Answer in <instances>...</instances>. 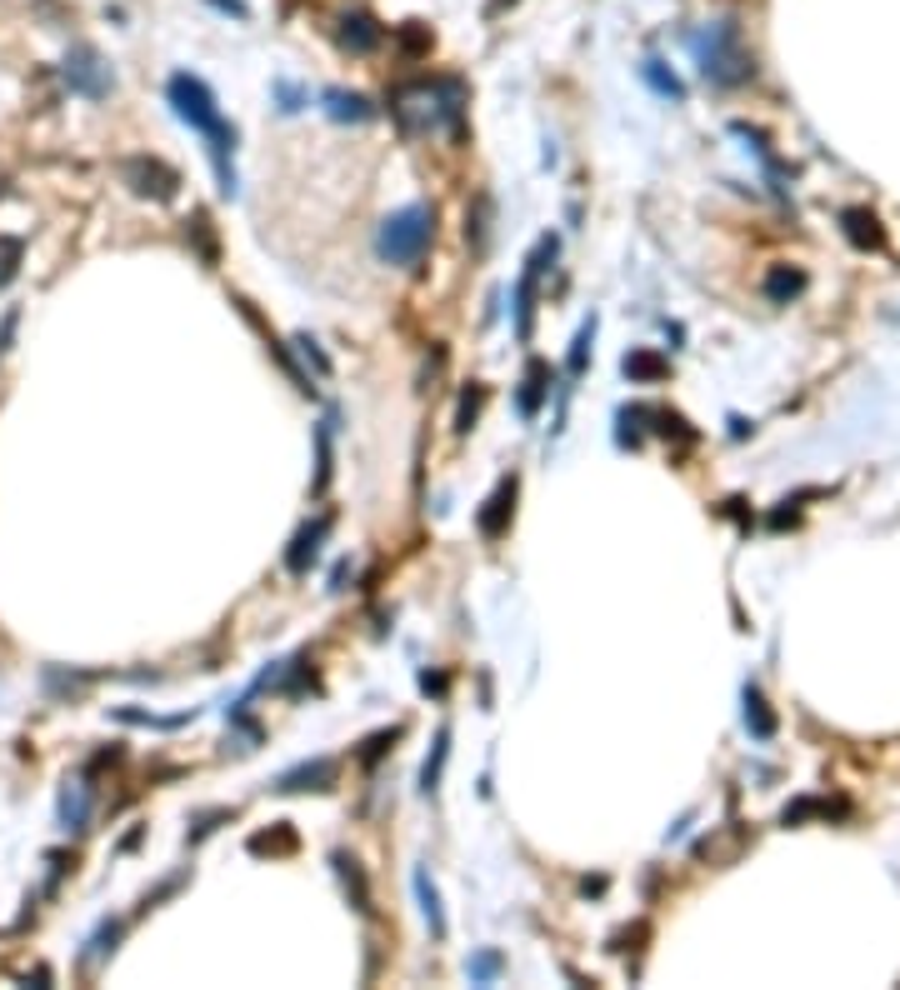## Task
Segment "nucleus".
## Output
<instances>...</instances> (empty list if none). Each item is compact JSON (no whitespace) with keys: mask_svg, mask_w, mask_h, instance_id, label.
<instances>
[{"mask_svg":"<svg viewBox=\"0 0 900 990\" xmlns=\"http://www.w3.org/2000/svg\"><path fill=\"white\" fill-rule=\"evenodd\" d=\"M20 256H26V246L16 236H0V290L20 276Z\"/></svg>","mask_w":900,"mask_h":990,"instance_id":"bb28decb","label":"nucleus"},{"mask_svg":"<svg viewBox=\"0 0 900 990\" xmlns=\"http://www.w3.org/2000/svg\"><path fill=\"white\" fill-rule=\"evenodd\" d=\"M446 756H450V730L440 726V730H436V746H430L426 766H420V790H426V796H436V790H440V776H446Z\"/></svg>","mask_w":900,"mask_h":990,"instance_id":"aec40b11","label":"nucleus"},{"mask_svg":"<svg viewBox=\"0 0 900 990\" xmlns=\"http://www.w3.org/2000/svg\"><path fill=\"white\" fill-rule=\"evenodd\" d=\"M116 940H120V920H106V926L90 936V950H86V960H106L110 950H116Z\"/></svg>","mask_w":900,"mask_h":990,"instance_id":"c756f323","label":"nucleus"},{"mask_svg":"<svg viewBox=\"0 0 900 990\" xmlns=\"http://www.w3.org/2000/svg\"><path fill=\"white\" fill-rule=\"evenodd\" d=\"M556 250H560V240L556 236H540V246L530 250V260H526V270H520V280H516V336L520 340H530V326H536V280H540V270L556 260Z\"/></svg>","mask_w":900,"mask_h":990,"instance_id":"0eeeda50","label":"nucleus"},{"mask_svg":"<svg viewBox=\"0 0 900 990\" xmlns=\"http://www.w3.org/2000/svg\"><path fill=\"white\" fill-rule=\"evenodd\" d=\"M840 230H846V240L856 250H880V246H886V230H880L876 210H866V206L840 210Z\"/></svg>","mask_w":900,"mask_h":990,"instance_id":"4468645a","label":"nucleus"},{"mask_svg":"<svg viewBox=\"0 0 900 990\" xmlns=\"http://www.w3.org/2000/svg\"><path fill=\"white\" fill-rule=\"evenodd\" d=\"M330 866H336V876H340V886H346V896H350V906L360 910V916H370V880H366V870H360V860L356 856H346V850H336L330 856Z\"/></svg>","mask_w":900,"mask_h":990,"instance_id":"dca6fc26","label":"nucleus"},{"mask_svg":"<svg viewBox=\"0 0 900 990\" xmlns=\"http://www.w3.org/2000/svg\"><path fill=\"white\" fill-rule=\"evenodd\" d=\"M336 776H340L336 760H306V766L280 770L270 790H280V796H296V790H330V786H336Z\"/></svg>","mask_w":900,"mask_h":990,"instance_id":"1a4fd4ad","label":"nucleus"},{"mask_svg":"<svg viewBox=\"0 0 900 990\" xmlns=\"http://www.w3.org/2000/svg\"><path fill=\"white\" fill-rule=\"evenodd\" d=\"M640 80H646V86L656 90L660 100H676V106H680V100H686V80H680L676 70H670L666 60H656V56H650V60H640Z\"/></svg>","mask_w":900,"mask_h":990,"instance_id":"f3484780","label":"nucleus"},{"mask_svg":"<svg viewBox=\"0 0 900 990\" xmlns=\"http://www.w3.org/2000/svg\"><path fill=\"white\" fill-rule=\"evenodd\" d=\"M590 340H596V316H586V320H580L576 340H570V360H566V370H570V376H580V370H586V360H590Z\"/></svg>","mask_w":900,"mask_h":990,"instance_id":"393cba45","label":"nucleus"},{"mask_svg":"<svg viewBox=\"0 0 900 990\" xmlns=\"http://www.w3.org/2000/svg\"><path fill=\"white\" fill-rule=\"evenodd\" d=\"M516 490H520V480H516V476H506L496 490H490L486 510H480V536H486V540H500V536H506L510 516H516Z\"/></svg>","mask_w":900,"mask_h":990,"instance_id":"9d476101","label":"nucleus"},{"mask_svg":"<svg viewBox=\"0 0 900 990\" xmlns=\"http://www.w3.org/2000/svg\"><path fill=\"white\" fill-rule=\"evenodd\" d=\"M396 740H400V726H390V730H380V736H370L366 750H360V760H366V766H370V760H380V756H386V746H396Z\"/></svg>","mask_w":900,"mask_h":990,"instance_id":"2f4dec72","label":"nucleus"},{"mask_svg":"<svg viewBox=\"0 0 900 990\" xmlns=\"http://www.w3.org/2000/svg\"><path fill=\"white\" fill-rule=\"evenodd\" d=\"M60 830H66V836L90 830V786L80 776L60 786Z\"/></svg>","mask_w":900,"mask_h":990,"instance_id":"ddd939ff","label":"nucleus"},{"mask_svg":"<svg viewBox=\"0 0 900 990\" xmlns=\"http://www.w3.org/2000/svg\"><path fill=\"white\" fill-rule=\"evenodd\" d=\"M430 240H436V206L416 200V206H400L396 216L380 220L376 256L386 260V266H420L426 250H430Z\"/></svg>","mask_w":900,"mask_h":990,"instance_id":"20e7f679","label":"nucleus"},{"mask_svg":"<svg viewBox=\"0 0 900 990\" xmlns=\"http://www.w3.org/2000/svg\"><path fill=\"white\" fill-rule=\"evenodd\" d=\"M276 100H280V110H286V116H296V110L310 106V96H306L300 86H290V80H276Z\"/></svg>","mask_w":900,"mask_h":990,"instance_id":"7c9ffc66","label":"nucleus"},{"mask_svg":"<svg viewBox=\"0 0 900 990\" xmlns=\"http://www.w3.org/2000/svg\"><path fill=\"white\" fill-rule=\"evenodd\" d=\"M336 40L350 56H370V50H380V40H386V26H380L370 10H346V16L336 20Z\"/></svg>","mask_w":900,"mask_h":990,"instance_id":"6e6552de","label":"nucleus"},{"mask_svg":"<svg viewBox=\"0 0 900 990\" xmlns=\"http://www.w3.org/2000/svg\"><path fill=\"white\" fill-rule=\"evenodd\" d=\"M166 100H170V110H176V120H186V126L206 140V156H210V166H216L220 196H236V166H230V156H236V126L220 116L216 90L200 76H190V70H176V76L166 80Z\"/></svg>","mask_w":900,"mask_h":990,"instance_id":"f257e3e1","label":"nucleus"},{"mask_svg":"<svg viewBox=\"0 0 900 990\" xmlns=\"http://www.w3.org/2000/svg\"><path fill=\"white\" fill-rule=\"evenodd\" d=\"M800 290H806V276H800V270H790V266H776V270L766 276V296L776 300V306H790Z\"/></svg>","mask_w":900,"mask_h":990,"instance_id":"5701e85b","label":"nucleus"},{"mask_svg":"<svg viewBox=\"0 0 900 990\" xmlns=\"http://www.w3.org/2000/svg\"><path fill=\"white\" fill-rule=\"evenodd\" d=\"M500 966H506V960H500V950H476V956L466 960L470 986H490V980L500 976Z\"/></svg>","mask_w":900,"mask_h":990,"instance_id":"b1692460","label":"nucleus"},{"mask_svg":"<svg viewBox=\"0 0 900 990\" xmlns=\"http://www.w3.org/2000/svg\"><path fill=\"white\" fill-rule=\"evenodd\" d=\"M330 430H336V416H326L320 420V430H316V496H326V486H330V470H336V450H330Z\"/></svg>","mask_w":900,"mask_h":990,"instance_id":"412c9836","label":"nucleus"},{"mask_svg":"<svg viewBox=\"0 0 900 990\" xmlns=\"http://www.w3.org/2000/svg\"><path fill=\"white\" fill-rule=\"evenodd\" d=\"M66 86H70V96H86V100H106L110 90H116V70L106 66V56H100L96 46H70L66 50Z\"/></svg>","mask_w":900,"mask_h":990,"instance_id":"39448f33","label":"nucleus"},{"mask_svg":"<svg viewBox=\"0 0 900 990\" xmlns=\"http://www.w3.org/2000/svg\"><path fill=\"white\" fill-rule=\"evenodd\" d=\"M220 820H230V810H206V816H196V826H190V840H206L210 830L220 826Z\"/></svg>","mask_w":900,"mask_h":990,"instance_id":"473e14b6","label":"nucleus"},{"mask_svg":"<svg viewBox=\"0 0 900 990\" xmlns=\"http://www.w3.org/2000/svg\"><path fill=\"white\" fill-rule=\"evenodd\" d=\"M546 396H550V360L530 356V360H526V376H520V390H516V410H520L526 420H536L540 406H546Z\"/></svg>","mask_w":900,"mask_h":990,"instance_id":"9b49d317","label":"nucleus"},{"mask_svg":"<svg viewBox=\"0 0 900 990\" xmlns=\"http://www.w3.org/2000/svg\"><path fill=\"white\" fill-rule=\"evenodd\" d=\"M120 180H126L130 196H140V200H176L180 196V170L156 156L120 160Z\"/></svg>","mask_w":900,"mask_h":990,"instance_id":"423d86ee","label":"nucleus"},{"mask_svg":"<svg viewBox=\"0 0 900 990\" xmlns=\"http://www.w3.org/2000/svg\"><path fill=\"white\" fill-rule=\"evenodd\" d=\"M620 370H626L630 386H640V380H666V356H656V350H626V360H620Z\"/></svg>","mask_w":900,"mask_h":990,"instance_id":"6ab92c4d","label":"nucleus"},{"mask_svg":"<svg viewBox=\"0 0 900 990\" xmlns=\"http://www.w3.org/2000/svg\"><path fill=\"white\" fill-rule=\"evenodd\" d=\"M410 886H416V900H420V916H426V926H430V936L436 940H446V910H440V890H436V880L426 876V870H416V880H410Z\"/></svg>","mask_w":900,"mask_h":990,"instance_id":"a211bd4d","label":"nucleus"},{"mask_svg":"<svg viewBox=\"0 0 900 990\" xmlns=\"http://www.w3.org/2000/svg\"><path fill=\"white\" fill-rule=\"evenodd\" d=\"M420 690H426V696H430V690H436V696H446V676H430V670H426V676H420Z\"/></svg>","mask_w":900,"mask_h":990,"instance_id":"c9c22d12","label":"nucleus"},{"mask_svg":"<svg viewBox=\"0 0 900 990\" xmlns=\"http://www.w3.org/2000/svg\"><path fill=\"white\" fill-rule=\"evenodd\" d=\"M506 6H516V0H490V6H486V16H500V10H506Z\"/></svg>","mask_w":900,"mask_h":990,"instance_id":"e433bc0d","label":"nucleus"},{"mask_svg":"<svg viewBox=\"0 0 900 990\" xmlns=\"http://www.w3.org/2000/svg\"><path fill=\"white\" fill-rule=\"evenodd\" d=\"M480 400H486V386H470L466 396H460V410H456V430L466 436L470 426H476V416H480Z\"/></svg>","mask_w":900,"mask_h":990,"instance_id":"cd10ccee","label":"nucleus"},{"mask_svg":"<svg viewBox=\"0 0 900 990\" xmlns=\"http://www.w3.org/2000/svg\"><path fill=\"white\" fill-rule=\"evenodd\" d=\"M390 116L400 120L406 136H420V130H450V136H460L466 130V86L456 76L406 80L390 96Z\"/></svg>","mask_w":900,"mask_h":990,"instance_id":"f03ea898","label":"nucleus"},{"mask_svg":"<svg viewBox=\"0 0 900 990\" xmlns=\"http://www.w3.org/2000/svg\"><path fill=\"white\" fill-rule=\"evenodd\" d=\"M690 50H696L700 76L720 90H736L756 76V56L746 50L736 20H716V26H706L700 36H690Z\"/></svg>","mask_w":900,"mask_h":990,"instance_id":"7ed1b4c3","label":"nucleus"},{"mask_svg":"<svg viewBox=\"0 0 900 990\" xmlns=\"http://www.w3.org/2000/svg\"><path fill=\"white\" fill-rule=\"evenodd\" d=\"M320 100H326V116H330V120H340V126H366V120L376 116V106H370V100L360 96V90H340V86H330Z\"/></svg>","mask_w":900,"mask_h":990,"instance_id":"2eb2a0df","label":"nucleus"},{"mask_svg":"<svg viewBox=\"0 0 900 990\" xmlns=\"http://www.w3.org/2000/svg\"><path fill=\"white\" fill-rule=\"evenodd\" d=\"M846 806H830V800H796V806L780 810V826H800L806 816H840Z\"/></svg>","mask_w":900,"mask_h":990,"instance_id":"a878e982","label":"nucleus"},{"mask_svg":"<svg viewBox=\"0 0 900 990\" xmlns=\"http://www.w3.org/2000/svg\"><path fill=\"white\" fill-rule=\"evenodd\" d=\"M216 10H226V16H236V20H246L250 10H246V0H210Z\"/></svg>","mask_w":900,"mask_h":990,"instance_id":"f704fd0d","label":"nucleus"},{"mask_svg":"<svg viewBox=\"0 0 900 990\" xmlns=\"http://www.w3.org/2000/svg\"><path fill=\"white\" fill-rule=\"evenodd\" d=\"M300 350H306V360H316V370H320V376H330V360L320 356V346H316V340H310V336H300Z\"/></svg>","mask_w":900,"mask_h":990,"instance_id":"72a5a7b5","label":"nucleus"},{"mask_svg":"<svg viewBox=\"0 0 900 990\" xmlns=\"http://www.w3.org/2000/svg\"><path fill=\"white\" fill-rule=\"evenodd\" d=\"M746 730H750L756 740H770V736H776V716H770L766 696H760L756 686H746Z\"/></svg>","mask_w":900,"mask_h":990,"instance_id":"4be33fe9","label":"nucleus"},{"mask_svg":"<svg viewBox=\"0 0 900 990\" xmlns=\"http://www.w3.org/2000/svg\"><path fill=\"white\" fill-rule=\"evenodd\" d=\"M326 530H330V516H316L310 526H300V530H296V540H290V550H286V570H290V576H306V570L316 566Z\"/></svg>","mask_w":900,"mask_h":990,"instance_id":"f8f14e48","label":"nucleus"},{"mask_svg":"<svg viewBox=\"0 0 900 990\" xmlns=\"http://www.w3.org/2000/svg\"><path fill=\"white\" fill-rule=\"evenodd\" d=\"M250 850L256 856H276V850H296V836H290V826H280V830H266V836H250Z\"/></svg>","mask_w":900,"mask_h":990,"instance_id":"c85d7f7f","label":"nucleus"}]
</instances>
